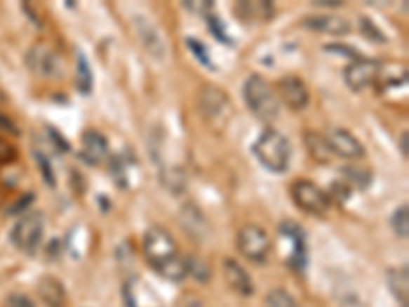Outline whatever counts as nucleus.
I'll use <instances>...</instances> for the list:
<instances>
[{"instance_id":"f257e3e1","label":"nucleus","mask_w":409,"mask_h":307,"mask_svg":"<svg viewBox=\"0 0 409 307\" xmlns=\"http://www.w3.org/2000/svg\"><path fill=\"white\" fill-rule=\"evenodd\" d=\"M144 256L147 264L166 281L180 283L189 277V259L180 254L174 237L160 226H154L145 232Z\"/></svg>"},{"instance_id":"f03ea898","label":"nucleus","mask_w":409,"mask_h":307,"mask_svg":"<svg viewBox=\"0 0 409 307\" xmlns=\"http://www.w3.org/2000/svg\"><path fill=\"white\" fill-rule=\"evenodd\" d=\"M252 154L270 172H285L290 164V143L276 129H264L260 138L252 143Z\"/></svg>"},{"instance_id":"7ed1b4c3","label":"nucleus","mask_w":409,"mask_h":307,"mask_svg":"<svg viewBox=\"0 0 409 307\" xmlns=\"http://www.w3.org/2000/svg\"><path fill=\"white\" fill-rule=\"evenodd\" d=\"M243 100L250 113L258 121L272 123L279 117L281 105L276 100V95L272 93L270 84L266 82L264 76L260 74H250L243 82Z\"/></svg>"},{"instance_id":"20e7f679","label":"nucleus","mask_w":409,"mask_h":307,"mask_svg":"<svg viewBox=\"0 0 409 307\" xmlns=\"http://www.w3.org/2000/svg\"><path fill=\"white\" fill-rule=\"evenodd\" d=\"M199 109H201L203 119L217 131H223L225 125L232 119V100H229V96L225 91L211 86V84H207L199 91Z\"/></svg>"},{"instance_id":"39448f33","label":"nucleus","mask_w":409,"mask_h":307,"mask_svg":"<svg viewBox=\"0 0 409 307\" xmlns=\"http://www.w3.org/2000/svg\"><path fill=\"white\" fill-rule=\"evenodd\" d=\"M290 197L295 201V205L301 209V211L309 213L313 217H323L332 201H330V195L326 190H321L315 183L307 181V178H297L293 181L290 185Z\"/></svg>"},{"instance_id":"423d86ee","label":"nucleus","mask_w":409,"mask_h":307,"mask_svg":"<svg viewBox=\"0 0 409 307\" xmlns=\"http://www.w3.org/2000/svg\"><path fill=\"white\" fill-rule=\"evenodd\" d=\"M43 228L46 223L41 213H23V217L15 223L11 232V242L25 254H35L43 240Z\"/></svg>"},{"instance_id":"0eeeda50","label":"nucleus","mask_w":409,"mask_h":307,"mask_svg":"<svg viewBox=\"0 0 409 307\" xmlns=\"http://www.w3.org/2000/svg\"><path fill=\"white\" fill-rule=\"evenodd\" d=\"M236 244L241 256L254 264H264L270 256V237L260 226L254 223L243 226L238 232Z\"/></svg>"},{"instance_id":"6e6552de","label":"nucleus","mask_w":409,"mask_h":307,"mask_svg":"<svg viewBox=\"0 0 409 307\" xmlns=\"http://www.w3.org/2000/svg\"><path fill=\"white\" fill-rule=\"evenodd\" d=\"M131 25H133V31H135V35H138V39L144 46L145 51L154 60L164 62L166 55H168V46H166V39H164L162 31L144 15H133Z\"/></svg>"},{"instance_id":"1a4fd4ad","label":"nucleus","mask_w":409,"mask_h":307,"mask_svg":"<svg viewBox=\"0 0 409 307\" xmlns=\"http://www.w3.org/2000/svg\"><path fill=\"white\" fill-rule=\"evenodd\" d=\"M279 234L285 242H289V254H287V264L293 270L303 273L307 266V240H305V232L297 221H283L279 228Z\"/></svg>"},{"instance_id":"9d476101","label":"nucleus","mask_w":409,"mask_h":307,"mask_svg":"<svg viewBox=\"0 0 409 307\" xmlns=\"http://www.w3.org/2000/svg\"><path fill=\"white\" fill-rule=\"evenodd\" d=\"M381 76V64L377 60H368V58H361L350 62V66L344 70V80L348 84L350 91L361 93L364 89L373 86Z\"/></svg>"},{"instance_id":"9b49d317","label":"nucleus","mask_w":409,"mask_h":307,"mask_svg":"<svg viewBox=\"0 0 409 307\" xmlns=\"http://www.w3.org/2000/svg\"><path fill=\"white\" fill-rule=\"evenodd\" d=\"M29 68L43 76V78H62L64 76V62L60 53L49 46H35L27 53Z\"/></svg>"},{"instance_id":"f8f14e48","label":"nucleus","mask_w":409,"mask_h":307,"mask_svg":"<svg viewBox=\"0 0 409 307\" xmlns=\"http://www.w3.org/2000/svg\"><path fill=\"white\" fill-rule=\"evenodd\" d=\"M326 140L330 143L334 156L346 158V160H361V158H364V145L348 129L336 127V129L330 131V136Z\"/></svg>"},{"instance_id":"ddd939ff","label":"nucleus","mask_w":409,"mask_h":307,"mask_svg":"<svg viewBox=\"0 0 409 307\" xmlns=\"http://www.w3.org/2000/svg\"><path fill=\"white\" fill-rule=\"evenodd\" d=\"M279 93L281 98L285 100V105L290 111H303L309 105V89L305 84V80H301L299 76H285L279 80Z\"/></svg>"},{"instance_id":"4468645a","label":"nucleus","mask_w":409,"mask_h":307,"mask_svg":"<svg viewBox=\"0 0 409 307\" xmlns=\"http://www.w3.org/2000/svg\"><path fill=\"white\" fill-rule=\"evenodd\" d=\"M123 301L127 307H162L158 293L142 279H129L123 285Z\"/></svg>"},{"instance_id":"2eb2a0df","label":"nucleus","mask_w":409,"mask_h":307,"mask_svg":"<svg viewBox=\"0 0 409 307\" xmlns=\"http://www.w3.org/2000/svg\"><path fill=\"white\" fill-rule=\"evenodd\" d=\"M223 277H225V281L229 285V289L234 293H238L243 299L254 295V291H256L254 281H252L250 273L241 266L240 262H236V260L232 259L225 260L223 262Z\"/></svg>"},{"instance_id":"dca6fc26","label":"nucleus","mask_w":409,"mask_h":307,"mask_svg":"<svg viewBox=\"0 0 409 307\" xmlns=\"http://www.w3.org/2000/svg\"><path fill=\"white\" fill-rule=\"evenodd\" d=\"M80 143H82V156L90 164H98V162H102L109 156V142H107V138L102 133L95 131V129L84 131Z\"/></svg>"},{"instance_id":"f3484780","label":"nucleus","mask_w":409,"mask_h":307,"mask_svg":"<svg viewBox=\"0 0 409 307\" xmlns=\"http://www.w3.org/2000/svg\"><path fill=\"white\" fill-rule=\"evenodd\" d=\"M303 27L328 33V35H346L350 31V23L336 15H311L303 19Z\"/></svg>"},{"instance_id":"a211bd4d","label":"nucleus","mask_w":409,"mask_h":307,"mask_svg":"<svg viewBox=\"0 0 409 307\" xmlns=\"http://www.w3.org/2000/svg\"><path fill=\"white\" fill-rule=\"evenodd\" d=\"M37 293L48 307H68V293L55 277H43L37 285Z\"/></svg>"},{"instance_id":"6ab92c4d","label":"nucleus","mask_w":409,"mask_h":307,"mask_svg":"<svg viewBox=\"0 0 409 307\" xmlns=\"http://www.w3.org/2000/svg\"><path fill=\"white\" fill-rule=\"evenodd\" d=\"M305 145H307V150H309V154H311V158L315 162H321V164L332 162L334 152H332L330 143H328V140H326L323 136H319V133H315V131H307V136H305Z\"/></svg>"},{"instance_id":"aec40b11","label":"nucleus","mask_w":409,"mask_h":307,"mask_svg":"<svg viewBox=\"0 0 409 307\" xmlns=\"http://www.w3.org/2000/svg\"><path fill=\"white\" fill-rule=\"evenodd\" d=\"M236 15L243 17V21L248 19H260V21H268L272 17V4L270 2H240L236 6Z\"/></svg>"},{"instance_id":"412c9836","label":"nucleus","mask_w":409,"mask_h":307,"mask_svg":"<svg viewBox=\"0 0 409 307\" xmlns=\"http://www.w3.org/2000/svg\"><path fill=\"white\" fill-rule=\"evenodd\" d=\"M76 86L82 95H90L93 91V82H95V76L90 70V62L86 60V55L82 51H78L76 55Z\"/></svg>"},{"instance_id":"4be33fe9","label":"nucleus","mask_w":409,"mask_h":307,"mask_svg":"<svg viewBox=\"0 0 409 307\" xmlns=\"http://www.w3.org/2000/svg\"><path fill=\"white\" fill-rule=\"evenodd\" d=\"M408 281H409L408 266L389 270V289L393 291V295H395L399 301H403V306L408 303V287H409Z\"/></svg>"},{"instance_id":"5701e85b","label":"nucleus","mask_w":409,"mask_h":307,"mask_svg":"<svg viewBox=\"0 0 409 307\" xmlns=\"http://www.w3.org/2000/svg\"><path fill=\"white\" fill-rule=\"evenodd\" d=\"M185 44H187V48L189 51L194 55V60L201 64V66H205L207 70L215 72V64H213V60H211V55H209V49L205 44H201L199 39H194V37H187L185 39Z\"/></svg>"},{"instance_id":"b1692460","label":"nucleus","mask_w":409,"mask_h":307,"mask_svg":"<svg viewBox=\"0 0 409 307\" xmlns=\"http://www.w3.org/2000/svg\"><path fill=\"white\" fill-rule=\"evenodd\" d=\"M264 307H299L287 289H272L264 299Z\"/></svg>"},{"instance_id":"393cba45","label":"nucleus","mask_w":409,"mask_h":307,"mask_svg":"<svg viewBox=\"0 0 409 307\" xmlns=\"http://www.w3.org/2000/svg\"><path fill=\"white\" fill-rule=\"evenodd\" d=\"M342 172H344V176H348V181H346V185H348V187L366 189V187L370 185V172H368V170H364V168H356V166H352V168H344Z\"/></svg>"},{"instance_id":"a878e982","label":"nucleus","mask_w":409,"mask_h":307,"mask_svg":"<svg viewBox=\"0 0 409 307\" xmlns=\"http://www.w3.org/2000/svg\"><path fill=\"white\" fill-rule=\"evenodd\" d=\"M408 205H401L397 207L393 217H391V226H393V232L399 237H408L409 232V217H408Z\"/></svg>"},{"instance_id":"bb28decb","label":"nucleus","mask_w":409,"mask_h":307,"mask_svg":"<svg viewBox=\"0 0 409 307\" xmlns=\"http://www.w3.org/2000/svg\"><path fill=\"white\" fill-rule=\"evenodd\" d=\"M205 21H207V25H209L211 33L215 35L217 41H221V44H232V37L227 35V31H225V25L221 23V19L217 17L213 11L205 15Z\"/></svg>"},{"instance_id":"cd10ccee","label":"nucleus","mask_w":409,"mask_h":307,"mask_svg":"<svg viewBox=\"0 0 409 307\" xmlns=\"http://www.w3.org/2000/svg\"><path fill=\"white\" fill-rule=\"evenodd\" d=\"M361 29H362V35L366 37V39H370V41H375V44H387V35L377 27V25L373 23V19H368V17H362L361 19Z\"/></svg>"},{"instance_id":"c85d7f7f","label":"nucleus","mask_w":409,"mask_h":307,"mask_svg":"<svg viewBox=\"0 0 409 307\" xmlns=\"http://www.w3.org/2000/svg\"><path fill=\"white\" fill-rule=\"evenodd\" d=\"M35 160H37V168H39V172H41L43 181L48 183V187H53V185H55V176H53V168H51V164H49L48 156H46V154H39V152H35Z\"/></svg>"},{"instance_id":"c756f323","label":"nucleus","mask_w":409,"mask_h":307,"mask_svg":"<svg viewBox=\"0 0 409 307\" xmlns=\"http://www.w3.org/2000/svg\"><path fill=\"white\" fill-rule=\"evenodd\" d=\"M326 51H330V53H340V55H346V58H350L352 62H354V60H361L362 58L356 49L348 48V46H342V44H330V46H326Z\"/></svg>"},{"instance_id":"7c9ffc66","label":"nucleus","mask_w":409,"mask_h":307,"mask_svg":"<svg viewBox=\"0 0 409 307\" xmlns=\"http://www.w3.org/2000/svg\"><path fill=\"white\" fill-rule=\"evenodd\" d=\"M4 307H35V303L27 297V295H21V293H13L6 297V303Z\"/></svg>"},{"instance_id":"2f4dec72","label":"nucleus","mask_w":409,"mask_h":307,"mask_svg":"<svg viewBox=\"0 0 409 307\" xmlns=\"http://www.w3.org/2000/svg\"><path fill=\"white\" fill-rule=\"evenodd\" d=\"M17 158V150L8 142L0 140V164H8Z\"/></svg>"},{"instance_id":"473e14b6","label":"nucleus","mask_w":409,"mask_h":307,"mask_svg":"<svg viewBox=\"0 0 409 307\" xmlns=\"http://www.w3.org/2000/svg\"><path fill=\"white\" fill-rule=\"evenodd\" d=\"M399 150H401V154H403V158H408V152H409V133H408V131H403V133H401V142H399Z\"/></svg>"},{"instance_id":"72a5a7b5","label":"nucleus","mask_w":409,"mask_h":307,"mask_svg":"<svg viewBox=\"0 0 409 307\" xmlns=\"http://www.w3.org/2000/svg\"><path fill=\"white\" fill-rule=\"evenodd\" d=\"M0 127H4V129H8V131H13V133H19V129L15 127V123H13L8 117H4V115H0Z\"/></svg>"},{"instance_id":"f704fd0d","label":"nucleus","mask_w":409,"mask_h":307,"mask_svg":"<svg viewBox=\"0 0 409 307\" xmlns=\"http://www.w3.org/2000/svg\"><path fill=\"white\" fill-rule=\"evenodd\" d=\"M313 4H315V6H330V8H337V6H342L344 2H340V0H315Z\"/></svg>"}]
</instances>
